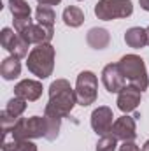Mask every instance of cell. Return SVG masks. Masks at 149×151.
<instances>
[{"mask_svg":"<svg viewBox=\"0 0 149 151\" xmlns=\"http://www.w3.org/2000/svg\"><path fill=\"white\" fill-rule=\"evenodd\" d=\"M75 100V91L67 79H56L49 86V100L46 104L44 114L49 118H67L72 113Z\"/></svg>","mask_w":149,"mask_h":151,"instance_id":"6da1fadb","label":"cell"},{"mask_svg":"<svg viewBox=\"0 0 149 151\" xmlns=\"http://www.w3.org/2000/svg\"><path fill=\"white\" fill-rule=\"evenodd\" d=\"M54 55H56V51L51 44L35 46L27 58L28 72L37 76L39 79H47L54 70Z\"/></svg>","mask_w":149,"mask_h":151,"instance_id":"7a4b0ae2","label":"cell"},{"mask_svg":"<svg viewBox=\"0 0 149 151\" xmlns=\"http://www.w3.org/2000/svg\"><path fill=\"white\" fill-rule=\"evenodd\" d=\"M49 134V119L47 116H32V118H19L11 132V139L23 141V139H47Z\"/></svg>","mask_w":149,"mask_h":151,"instance_id":"3957f363","label":"cell"},{"mask_svg":"<svg viewBox=\"0 0 149 151\" xmlns=\"http://www.w3.org/2000/svg\"><path fill=\"white\" fill-rule=\"evenodd\" d=\"M121 72L125 76V79L139 88L140 91L148 90L149 86V77H148V70H146V65H144V60L139 56V55H125L121 56V60L117 62Z\"/></svg>","mask_w":149,"mask_h":151,"instance_id":"277c9868","label":"cell"},{"mask_svg":"<svg viewBox=\"0 0 149 151\" xmlns=\"http://www.w3.org/2000/svg\"><path fill=\"white\" fill-rule=\"evenodd\" d=\"M75 100L79 106L88 107L98 97V79L91 70H82L75 79Z\"/></svg>","mask_w":149,"mask_h":151,"instance_id":"5b68a950","label":"cell"},{"mask_svg":"<svg viewBox=\"0 0 149 151\" xmlns=\"http://www.w3.org/2000/svg\"><path fill=\"white\" fill-rule=\"evenodd\" d=\"M133 14L132 0H98L95 4V16L102 21L128 18Z\"/></svg>","mask_w":149,"mask_h":151,"instance_id":"8992f818","label":"cell"},{"mask_svg":"<svg viewBox=\"0 0 149 151\" xmlns=\"http://www.w3.org/2000/svg\"><path fill=\"white\" fill-rule=\"evenodd\" d=\"M0 42H2V46L11 53V56H16V58H25V56H28L30 53H28V42L25 40V39L21 37L19 34H14V30H11V28H4L2 30V34H0Z\"/></svg>","mask_w":149,"mask_h":151,"instance_id":"52a82bcc","label":"cell"},{"mask_svg":"<svg viewBox=\"0 0 149 151\" xmlns=\"http://www.w3.org/2000/svg\"><path fill=\"white\" fill-rule=\"evenodd\" d=\"M112 125H114V114L112 109L107 106H100L91 113V128L95 130L97 135H107L111 134Z\"/></svg>","mask_w":149,"mask_h":151,"instance_id":"ba28073f","label":"cell"},{"mask_svg":"<svg viewBox=\"0 0 149 151\" xmlns=\"http://www.w3.org/2000/svg\"><path fill=\"white\" fill-rule=\"evenodd\" d=\"M102 83L109 93H119L126 86V79L117 63H109L102 70Z\"/></svg>","mask_w":149,"mask_h":151,"instance_id":"9c48e42d","label":"cell"},{"mask_svg":"<svg viewBox=\"0 0 149 151\" xmlns=\"http://www.w3.org/2000/svg\"><path fill=\"white\" fill-rule=\"evenodd\" d=\"M140 99H142V91L132 84H126L119 93H117V107L119 111H123L125 114L128 113H133L139 104H140Z\"/></svg>","mask_w":149,"mask_h":151,"instance_id":"30bf717a","label":"cell"},{"mask_svg":"<svg viewBox=\"0 0 149 151\" xmlns=\"http://www.w3.org/2000/svg\"><path fill=\"white\" fill-rule=\"evenodd\" d=\"M111 134L117 141H135L137 137V127H135V118L125 114L117 118L112 125Z\"/></svg>","mask_w":149,"mask_h":151,"instance_id":"8fae6325","label":"cell"},{"mask_svg":"<svg viewBox=\"0 0 149 151\" xmlns=\"http://www.w3.org/2000/svg\"><path fill=\"white\" fill-rule=\"evenodd\" d=\"M21 37L25 39L28 44H51V40H53V35H54V30H53V27H46V25H32V27H28L25 32H21L19 34Z\"/></svg>","mask_w":149,"mask_h":151,"instance_id":"7c38bea8","label":"cell"},{"mask_svg":"<svg viewBox=\"0 0 149 151\" xmlns=\"http://www.w3.org/2000/svg\"><path fill=\"white\" fill-rule=\"evenodd\" d=\"M14 95L27 102H35L42 95V83L35 79H23L14 86Z\"/></svg>","mask_w":149,"mask_h":151,"instance_id":"4fadbf2b","label":"cell"},{"mask_svg":"<svg viewBox=\"0 0 149 151\" xmlns=\"http://www.w3.org/2000/svg\"><path fill=\"white\" fill-rule=\"evenodd\" d=\"M86 42L93 49H105L111 44V34L105 28H90V32L86 34Z\"/></svg>","mask_w":149,"mask_h":151,"instance_id":"5bb4252c","label":"cell"},{"mask_svg":"<svg viewBox=\"0 0 149 151\" xmlns=\"http://www.w3.org/2000/svg\"><path fill=\"white\" fill-rule=\"evenodd\" d=\"M125 42L126 46L133 47V49H140L144 46H148V30L140 28V27H132L125 32Z\"/></svg>","mask_w":149,"mask_h":151,"instance_id":"9a60e30c","label":"cell"},{"mask_svg":"<svg viewBox=\"0 0 149 151\" xmlns=\"http://www.w3.org/2000/svg\"><path fill=\"white\" fill-rule=\"evenodd\" d=\"M0 74L5 81H14L16 77H19L21 74V63H19V58L16 56H9L2 62L0 65Z\"/></svg>","mask_w":149,"mask_h":151,"instance_id":"2e32d148","label":"cell"},{"mask_svg":"<svg viewBox=\"0 0 149 151\" xmlns=\"http://www.w3.org/2000/svg\"><path fill=\"white\" fill-rule=\"evenodd\" d=\"M62 19L67 27L70 28H77L84 23V12L82 9H79L77 5H69L63 9V14H62Z\"/></svg>","mask_w":149,"mask_h":151,"instance_id":"e0dca14e","label":"cell"},{"mask_svg":"<svg viewBox=\"0 0 149 151\" xmlns=\"http://www.w3.org/2000/svg\"><path fill=\"white\" fill-rule=\"evenodd\" d=\"M2 151H37V146L30 141V139H23V141H14V139H5Z\"/></svg>","mask_w":149,"mask_h":151,"instance_id":"ac0fdd59","label":"cell"},{"mask_svg":"<svg viewBox=\"0 0 149 151\" xmlns=\"http://www.w3.org/2000/svg\"><path fill=\"white\" fill-rule=\"evenodd\" d=\"M35 19H37L39 25L53 27V23L56 19V14H54L53 7H49V5H39L37 11H35Z\"/></svg>","mask_w":149,"mask_h":151,"instance_id":"d6986e66","label":"cell"},{"mask_svg":"<svg viewBox=\"0 0 149 151\" xmlns=\"http://www.w3.org/2000/svg\"><path fill=\"white\" fill-rule=\"evenodd\" d=\"M25 109H27V100H23V99H19V97H12L9 102H7V106H5V111L7 114H11L12 118H21V114L25 113Z\"/></svg>","mask_w":149,"mask_h":151,"instance_id":"ffe728a7","label":"cell"},{"mask_svg":"<svg viewBox=\"0 0 149 151\" xmlns=\"http://www.w3.org/2000/svg\"><path fill=\"white\" fill-rule=\"evenodd\" d=\"M9 11L12 12L14 18L30 16L32 14V7L28 5L27 0H9Z\"/></svg>","mask_w":149,"mask_h":151,"instance_id":"44dd1931","label":"cell"},{"mask_svg":"<svg viewBox=\"0 0 149 151\" xmlns=\"http://www.w3.org/2000/svg\"><path fill=\"white\" fill-rule=\"evenodd\" d=\"M117 148V139L112 135V134H107V135H102L97 142V151H116Z\"/></svg>","mask_w":149,"mask_h":151,"instance_id":"7402d4cb","label":"cell"},{"mask_svg":"<svg viewBox=\"0 0 149 151\" xmlns=\"http://www.w3.org/2000/svg\"><path fill=\"white\" fill-rule=\"evenodd\" d=\"M18 119H19V118H12L11 114H7V111H5V109L0 113V123H2V132H4V137L11 135V132H12V128H14V125H16V121H18Z\"/></svg>","mask_w":149,"mask_h":151,"instance_id":"603a6c76","label":"cell"},{"mask_svg":"<svg viewBox=\"0 0 149 151\" xmlns=\"http://www.w3.org/2000/svg\"><path fill=\"white\" fill-rule=\"evenodd\" d=\"M14 21V30H16V34H21V32H25L28 27H32L34 23H32V18L30 16H21V18H14L12 19Z\"/></svg>","mask_w":149,"mask_h":151,"instance_id":"cb8c5ba5","label":"cell"},{"mask_svg":"<svg viewBox=\"0 0 149 151\" xmlns=\"http://www.w3.org/2000/svg\"><path fill=\"white\" fill-rule=\"evenodd\" d=\"M119 151H142V150L135 141H123L119 144Z\"/></svg>","mask_w":149,"mask_h":151,"instance_id":"d4e9b609","label":"cell"},{"mask_svg":"<svg viewBox=\"0 0 149 151\" xmlns=\"http://www.w3.org/2000/svg\"><path fill=\"white\" fill-rule=\"evenodd\" d=\"M39 5H49V7H53V5H58L62 0H37Z\"/></svg>","mask_w":149,"mask_h":151,"instance_id":"484cf974","label":"cell"},{"mask_svg":"<svg viewBox=\"0 0 149 151\" xmlns=\"http://www.w3.org/2000/svg\"><path fill=\"white\" fill-rule=\"evenodd\" d=\"M139 4H140V7H142L144 11L149 12V0H139Z\"/></svg>","mask_w":149,"mask_h":151,"instance_id":"4316f807","label":"cell"},{"mask_svg":"<svg viewBox=\"0 0 149 151\" xmlns=\"http://www.w3.org/2000/svg\"><path fill=\"white\" fill-rule=\"evenodd\" d=\"M142 151H149V141L144 142V146H142Z\"/></svg>","mask_w":149,"mask_h":151,"instance_id":"83f0119b","label":"cell"},{"mask_svg":"<svg viewBox=\"0 0 149 151\" xmlns=\"http://www.w3.org/2000/svg\"><path fill=\"white\" fill-rule=\"evenodd\" d=\"M146 30H148V46H149V27L146 28Z\"/></svg>","mask_w":149,"mask_h":151,"instance_id":"f1b7e54d","label":"cell"}]
</instances>
